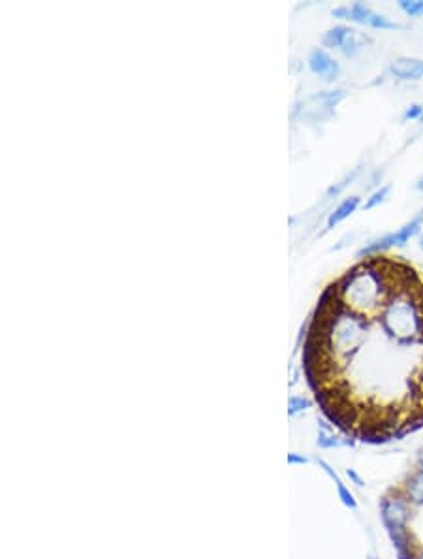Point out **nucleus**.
<instances>
[{"mask_svg":"<svg viewBox=\"0 0 423 559\" xmlns=\"http://www.w3.org/2000/svg\"><path fill=\"white\" fill-rule=\"evenodd\" d=\"M358 205H360V196L346 198V200H344V202H342L331 215H329L328 228H333V226H337L339 223H342L344 219H348V216L358 210Z\"/></svg>","mask_w":423,"mask_h":559,"instance_id":"obj_8","label":"nucleus"},{"mask_svg":"<svg viewBox=\"0 0 423 559\" xmlns=\"http://www.w3.org/2000/svg\"><path fill=\"white\" fill-rule=\"evenodd\" d=\"M422 226H423V213H420V215H416L412 219L410 223H406L403 228H399L397 232L384 235V237H380V239L373 242L371 245H367V247L361 249L360 253H358V258L373 256V254H382L384 251H388V249L392 247H404L414 235L420 234Z\"/></svg>","mask_w":423,"mask_h":559,"instance_id":"obj_2","label":"nucleus"},{"mask_svg":"<svg viewBox=\"0 0 423 559\" xmlns=\"http://www.w3.org/2000/svg\"><path fill=\"white\" fill-rule=\"evenodd\" d=\"M423 117V106H420V104H412L410 108L406 109L403 115L404 121H408V119H422Z\"/></svg>","mask_w":423,"mask_h":559,"instance_id":"obj_14","label":"nucleus"},{"mask_svg":"<svg viewBox=\"0 0 423 559\" xmlns=\"http://www.w3.org/2000/svg\"><path fill=\"white\" fill-rule=\"evenodd\" d=\"M406 496L414 505H423V469L412 475L406 484Z\"/></svg>","mask_w":423,"mask_h":559,"instance_id":"obj_9","label":"nucleus"},{"mask_svg":"<svg viewBox=\"0 0 423 559\" xmlns=\"http://www.w3.org/2000/svg\"><path fill=\"white\" fill-rule=\"evenodd\" d=\"M337 489H339V496H341L342 503H344V505H346V507H350V508H356V501H354V497H352V494H350V491H348V489L344 488V486H342V482H339V484H337Z\"/></svg>","mask_w":423,"mask_h":559,"instance_id":"obj_15","label":"nucleus"},{"mask_svg":"<svg viewBox=\"0 0 423 559\" xmlns=\"http://www.w3.org/2000/svg\"><path fill=\"white\" fill-rule=\"evenodd\" d=\"M399 8L406 12L412 17H417V15H423V2L422 0H401L399 2Z\"/></svg>","mask_w":423,"mask_h":559,"instance_id":"obj_11","label":"nucleus"},{"mask_svg":"<svg viewBox=\"0 0 423 559\" xmlns=\"http://www.w3.org/2000/svg\"><path fill=\"white\" fill-rule=\"evenodd\" d=\"M420 247L423 249V234H422V237H420Z\"/></svg>","mask_w":423,"mask_h":559,"instance_id":"obj_21","label":"nucleus"},{"mask_svg":"<svg viewBox=\"0 0 423 559\" xmlns=\"http://www.w3.org/2000/svg\"><path fill=\"white\" fill-rule=\"evenodd\" d=\"M422 121H423V117H422Z\"/></svg>","mask_w":423,"mask_h":559,"instance_id":"obj_22","label":"nucleus"},{"mask_svg":"<svg viewBox=\"0 0 423 559\" xmlns=\"http://www.w3.org/2000/svg\"><path fill=\"white\" fill-rule=\"evenodd\" d=\"M335 17H341V19H350L356 21V23H361V25L373 26V29H380V31H395V29H403V25L399 23H393L392 19H388L385 15H380V13L373 12L371 8L361 4V2H356L352 6L348 8H337L333 10Z\"/></svg>","mask_w":423,"mask_h":559,"instance_id":"obj_3","label":"nucleus"},{"mask_svg":"<svg viewBox=\"0 0 423 559\" xmlns=\"http://www.w3.org/2000/svg\"><path fill=\"white\" fill-rule=\"evenodd\" d=\"M318 427H320V433H318V446H322V448H335V446L342 445L341 441L331 433V430L326 426V422H320V426Z\"/></svg>","mask_w":423,"mask_h":559,"instance_id":"obj_10","label":"nucleus"},{"mask_svg":"<svg viewBox=\"0 0 423 559\" xmlns=\"http://www.w3.org/2000/svg\"><path fill=\"white\" fill-rule=\"evenodd\" d=\"M309 407V401L305 400V397H299V395H292L290 397V403H288V413L294 416V414L301 413L303 409H307Z\"/></svg>","mask_w":423,"mask_h":559,"instance_id":"obj_13","label":"nucleus"},{"mask_svg":"<svg viewBox=\"0 0 423 559\" xmlns=\"http://www.w3.org/2000/svg\"><path fill=\"white\" fill-rule=\"evenodd\" d=\"M390 191H392V187H390V184H385V187H382V189H378V191L374 192L373 196H371V198H369V200H367L365 205H363V207H365V210H373V207H376L378 203L384 202L385 196L390 194Z\"/></svg>","mask_w":423,"mask_h":559,"instance_id":"obj_12","label":"nucleus"},{"mask_svg":"<svg viewBox=\"0 0 423 559\" xmlns=\"http://www.w3.org/2000/svg\"><path fill=\"white\" fill-rule=\"evenodd\" d=\"M410 559H423V548L422 550H420V552L417 553H412V558Z\"/></svg>","mask_w":423,"mask_h":559,"instance_id":"obj_18","label":"nucleus"},{"mask_svg":"<svg viewBox=\"0 0 423 559\" xmlns=\"http://www.w3.org/2000/svg\"><path fill=\"white\" fill-rule=\"evenodd\" d=\"M309 68L326 81H333L341 74L339 64L335 63V58L328 55L324 49H314L309 57Z\"/></svg>","mask_w":423,"mask_h":559,"instance_id":"obj_6","label":"nucleus"},{"mask_svg":"<svg viewBox=\"0 0 423 559\" xmlns=\"http://www.w3.org/2000/svg\"><path fill=\"white\" fill-rule=\"evenodd\" d=\"M390 72L399 79H422L423 77V61L422 58L401 57L393 61Z\"/></svg>","mask_w":423,"mask_h":559,"instance_id":"obj_7","label":"nucleus"},{"mask_svg":"<svg viewBox=\"0 0 423 559\" xmlns=\"http://www.w3.org/2000/svg\"><path fill=\"white\" fill-rule=\"evenodd\" d=\"M365 40L369 42V38H365L363 34H360V32L354 31V29L339 25L326 32V36H324L322 42L326 47L341 49L344 57H356Z\"/></svg>","mask_w":423,"mask_h":559,"instance_id":"obj_4","label":"nucleus"},{"mask_svg":"<svg viewBox=\"0 0 423 559\" xmlns=\"http://www.w3.org/2000/svg\"><path fill=\"white\" fill-rule=\"evenodd\" d=\"M417 189H420V191H423V179L420 181V183H417Z\"/></svg>","mask_w":423,"mask_h":559,"instance_id":"obj_20","label":"nucleus"},{"mask_svg":"<svg viewBox=\"0 0 423 559\" xmlns=\"http://www.w3.org/2000/svg\"><path fill=\"white\" fill-rule=\"evenodd\" d=\"M420 465H422V469H423V450L420 452Z\"/></svg>","mask_w":423,"mask_h":559,"instance_id":"obj_19","label":"nucleus"},{"mask_svg":"<svg viewBox=\"0 0 423 559\" xmlns=\"http://www.w3.org/2000/svg\"><path fill=\"white\" fill-rule=\"evenodd\" d=\"M288 462H290V464H307V457H301V456H297V454H290V456H288Z\"/></svg>","mask_w":423,"mask_h":559,"instance_id":"obj_16","label":"nucleus"},{"mask_svg":"<svg viewBox=\"0 0 423 559\" xmlns=\"http://www.w3.org/2000/svg\"><path fill=\"white\" fill-rule=\"evenodd\" d=\"M307 382L342 433L385 443L423 426V277L373 254L329 283L310 315Z\"/></svg>","mask_w":423,"mask_h":559,"instance_id":"obj_1","label":"nucleus"},{"mask_svg":"<svg viewBox=\"0 0 423 559\" xmlns=\"http://www.w3.org/2000/svg\"><path fill=\"white\" fill-rule=\"evenodd\" d=\"M346 473H348V477H352V478H354V480H356V484H358V486H361V484H363V482H361V478L358 477V475H356L354 471H352V469H348Z\"/></svg>","mask_w":423,"mask_h":559,"instance_id":"obj_17","label":"nucleus"},{"mask_svg":"<svg viewBox=\"0 0 423 559\" xmlns=\"http://www.w3.org/2000/svg\"><path fill=\"white\" fill-rule=\"evenodd\" d=\"M382 518L388 531H397V529H404L406 520H408V507L403 499H392V497H385L382 501Z\"/></svg>","mask_w":423,"mask_h":559,"instance_id":"obj_5","label":"nucleus"}]
</instances>
